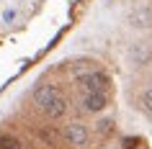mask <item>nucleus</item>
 I'll return each instance as SVG.
<instances>
[{
	"label": "nucleus",
	"mask_w": 152,
	"mask_h": 149,
	"mask_svg": "<svg viewBox=\"0 0 152 149\" xmlns=\"http://www.w3.org/2000/svg\"><path fill=\"white\" fill-rule=\"evenodd\" d=\"M129 23L134 28H150L152 26V10L150 8H134L129 13Z\"/></svg>",
	"instance_id": "5"
},
{
	"label": "nucleus",
	"mask_w": 152,
	"mask_h": 149,
	"mask_svg": "<svg viewBox=\"0 0 152 149\" xmlns=\"http://www.w3.org/2000/svg\"><path fill=\"white\" fill-rule=\"evenodd\" d=\"M129 57H132V62L134 64H147L152 59V52H150V47H144V44H134L132 47V52H129Z\"/></svg>",
	"instance_id": "7"
},
{
	"label": "nucleus",
	"mask_w": 152,
	"mask_h": 149,
	"mask_svg": "<svg viewBox=\"0 0 152 149\" xmlns=\"http://www.w3.org/2000/svg\"><path fill=\"white\" fill-rule=\"evenodd\" d=\"M44 113H47L49 118H62L64 113H67V98L57 95L54 100H52V103L47 105V108H44Z\"/></svg>",
	"instance_id": "6"
},
{
	"label": "nucleus",
	"mask_w": 152,
	"mask_h": 149,
	"mask_svg": "<svg viewBox=\"0 0 152 149\" xmlns=\"http://www.w3.org/2000/svg\"><path fill=\"white\" fill-rule=\"evenodd\" d=\"M57 95H59V90H57L54 85H39L36 90H34V103H36L41 110H44L49 103L57 98Z\"/></svg>",
	"instance_id": "3"
},
{
	"label": "nucleus",
	"mask_w": 152,
	"mask_h": 149,
	"mask_svg": "<svg viewBox=\"0 0 152 149\" xmlns=\"http://www.w3.org/2000/svg\"><path fill=\"white\" fill-rule=\"evenodd\" d=\"M111 131H113V121L111 118H101V121H98V134L106 136V134H111Z\"/></svg>",
	"instance_id": "9"
},
{
	"label": "nucleus",
	"mask_w": 152,
	"mask_h": 149,
	"mask_svg": "<svg viewBox=\"0 0 152 149\" xmlns=\"http://www.w3.org/2000/svg\"><path fill=\"white\" fill-rule=\"evenodd\" d=\"M13 18H16V10H5V13H3V21H5V23H10Z\"/></svg>",
	"instance_id": "12"
},
{
	"label": "nucleus",
	"mask_w": 152,
	"mask_h": 149,
	"mask_svg": "<svg viewBox=\"0 0 152 149\" xmlns=\"http://www.w3.org/2000/svg\"><path fill=\"white\" fill-rule=\"evenodd\" d=\"M106 105H108L106 93H85V98H83V108L90 110V113H101Z\"/></svg>",
	"instance_id": "4"
},
{
	"label": "nucleus",
	"mask_w": 152,
	"mask_h": 149,
	"mask_svg": "<svg viewBox=\"0 0 152 149\" xmlns=\"http://www.w3.org/2000/svg\"><path fill=\"white\" fill-rule=\"evenodd\" d=\"M0 149H23L21 141L13 139V136H0Z\"/></svg>",
	"instance_id": "8"
},
{
	"label": "nucleus",
	"mask_w": 152,
	"mask_h": 149,
	"mask_svg": "<svg viewBox=\"0 0 152 149\" xmlns=\"http://www.w3.org/2000/svg\"><path fill=\"white\" fill-rule=\"evenodd\" d=\"M77 82H80L83 93H106V87H108V77H106L103 72H93V70L80 75Z\"/></svg>",
	"instance_id": "1"
},
{
	"label": "nucleus",
	"mask_w": 152,
	"mask_h": 149,
	"mask_svg": "<svg viewBox=\"0 0 152 149\" xmlns=\"http://www.w3.org/2000/svg\"><path fill=\"white\" fill-rule=\"evenodd\" d=\"M142 105H144V110H150V113H152V87L142 93Z\"/></svg>",
	"instance_id": "10"
},
{
	"label": "nucleus",
	"mask_w": 152,
	"mask_h": 149,
	"mask_svg": "<svg viewBox=\"0 0 152 149\" xmlns=\"http://www.w3.org/2000/svg\"><path fill=\"white\" fill-rule=\"evenodd\" d=\"M121 144H124V149H137V144H139V141H137V139H132V136H126V139L121 141Z\"/></svg>",
	"instance_id": "11"
},
{
	"label": "nucleus",
	"mask_w": 152,
	"mask_h": 149,
	"mask_svg": "<svg viewBox=\"0 0 152 149\" xmlns=\"http://www.w3.org/2000/svg\"><path fill=\"white\" fill-rule=\"evenodd\" d=\"M64 139L75 147H85L88 144V129L83 124H67L64 126Z\"/></svg>",
	"instance_id": "2"
}]
</instances>
